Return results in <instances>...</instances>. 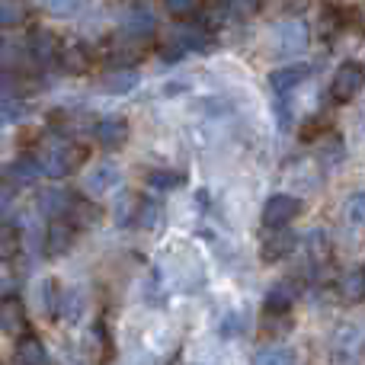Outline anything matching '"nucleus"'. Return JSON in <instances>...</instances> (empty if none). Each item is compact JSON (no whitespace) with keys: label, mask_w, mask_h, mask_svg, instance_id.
<instances>
[{"label":"nucleus","mask_w":365,"mask_h":365,"mask_svg":"<svg viewBox=\"0 0 365 365\" xmlns=\"http://www.w3.org/2000/svg\"><path fill=\"white\" fill-rule=\"evenodd\" d=\"M42 170V177H51V180H64L71 173H77L83 164H87V148L77 145L71 138H51L38 148V154H32Z\"/></svg>","instance_id":"1"},{"label":"nucleus","mask_w":365,"mask_h":365,"mask_svg":"<svg viewBox=\"0 0 365 365\" xmlns=\"http://www.w3.org/2000/svg\"><path fill=\"white\" fill-rule=\"evenodd\" d=\"M208 45H212V32H208L205 26L202 23H182L167 36L160 55H164V61H180V58L192 55V51H205Z\"/></svg>","instance_id":"2"},{"label":"nucleus","mask_w":365,"mask_h":365,"mask_svg":"<svg viewBox=\"0 0 365 365\" xmlns=\"http://www.w3.org/2000/svg\"><path fill=\"white\" fill-rule=\"evenodd\" d=\"M272 42H276V45H272V55L292 58V55H298V51L308 48L311 29H308V23H304V19L289 16V19H282V23L272 26Z\"/></svg>","instance_id":"3"},{"label":"nucleus","mask_w":365,"mask_h":365,"mask_svg":"<svg viewBox=\"0 0 365 365\" xmlns=\"http://www.w3.org/2000/svg\"><path fill=\"white\" fill-rule=\"evenodd\" d=\"M302 215V199L292 192H272L269 199L263 202V212H259V221H263L266 231H282L292 221Z\"/></svg>","instance_id":"4"},{"label":"nucleus","mask_w":365,"mask_h":365,"mask_svg":"<svg viewBox=\"0 0 365 365\" xmlns=\"http://www.w3.org/2000/svg\"><path fill=\"white\" fill-rule=\"evenodd\" d=\"M38 177H42V170H38L32 154H19V158L6 160V164L0 167V186L10 189V192L26 189V186H36Z\"/></svg>","instance_id":"5"},{"label":"nucleus","mask_w":365,"mask_h":365,"mask_svg":"<svg viewBox=\"0 0 365 365\" xmlns=\"http://www.w3.org/2000/svg\"><path fill=\"white\" fill-rule=\"evenodd\" d=\"M93 138L106 151H119L132 138V125H128L125 115H103V119L93 122Z\"/></svg>","instance_id":"6"},{"label":"nucleus","mask_w":365,"mask_h":365,"mask_svg":"<svg viewBox=\"0 0 365 365\" xmlns=\"http://www.w3.org/2000/svg\"><path fill=\"white\" fill-rule=\"evenodd\" d=\"M311 77V64L308 61H292V64H282V68H272L266 83H269V93H276L279 100L292 93L295 87H302L304 81Z\"/></svg>","instance_id":"7"},{"label":"nucleus","mask_w":365,"mask_h":365,"mask_svg":"<svg viewBox=\"0 0 365 365\" xmlns=\"http://www.w3.org/2000/svg\"><path fill=\"white\" fill-rule=\"evenodd\" d=\"M58 48H61V38H58L51 29H45V26H36V29H29L26 51H29L32 64H38V68H55Z\"/></svg>","instance_id":"8"},{"label":"nucleus","mask_w":365,"mask_h":365,"mask_svg":"<svg viewBox=\"0 0 365 365\" xmlns=\"http://www.w3.org/2000/svg\"><path fill=\"white\" fill-rule=\"evenodd\" d=\"M362 81H365L362 64L359 61H343L340 68H336L334 81H330V93H334L336 103H349L362 93Z\"/></svg>","instance_id":"9"},{"label":"nucleus","mask_w":365,"mask_h":365,"mask_svg":"<svg viewBox=\"0 0 365 365\" xmlns=\"http://www.w3.org/2000/svg\"><path fill=\"white\" fill-rule=\"evenodd\" d=\"M119 182H122L119 164H113V160H103V164H96L93 170L83 177V192H87V199H100V195L115 192V186H119Z\"/></svg>","instance_id":"10"},{"label":"nucleus","mask_w":365,"mask_h":365,"mask_svg":"<svg viewBox=\"0 0 365 365\" xmlns=\"http://www.w3.org/2000/svg\"><path fill=\"white\" fill-rule=\"evenodd\" d=\"M55 68L64 71L71 77H81L90 71V51L83 42H61L58 48V58H55Z\"/></svg>","instance_id":"11"},{"label":"nucleus","mask_w":365,"mask_h":365,"mask_svg":"<svg viewBox=\"0 0 365 365\" xmlns=\"http://www.w3.org/2000/svg\"><path fill=\"white\" fill-rule=\"evenodd\" d=\"M122 32L125 38H135V42H145L158 32V16H154L148 6H132V10L122 16Z\"/></svg>","instance_id":"12"},{"label":"nucleus","mask_w":365,"mask_h":365,"mask_svg":"<svg viewBox=\"0 0 365 365\" xmlns=\"http://www.w3.org/2000/svg\"><path fill=\"white\" fill-rule=\"evenodd\" d=\"M141 83L138 71H128V68H106L103 71V77L96 81V87H100V93H109V96H125L132 93L135 87Z\"/></svg>","instance_id":"13"},{"label":"nucleus","mask_w":365,"mask_h":365,"mask_svg":"<svg viewBox=\"0 0 365 365\" xmlns=\"http://www.w3.org/2000/svg\"><path fill=\"white\" fill-rule=\"evenodd\" d=\"M295 298H298V285L292 282V279H279V282L269 285V292H266L263 308H266V314H289V311L295 308Z\"/></svg>","instance_id":"14"},{"label":"nucleus","mask_w":365,"mask_h":365,"mask_svg":"<svg viewBox=\"0 0 365 365\" xmlns=\"http://www.w3.org/2000/svg\"><path fill=\"white\" fill-rule=\"evenodd\" d=\"M0 334H6V336H23L26 334V308L16 295L0 298Z\"/></svg>","instance_id":"15"},{"label":"nucleus","mask_w":365,"mask_h":365,"mask_svg":"<svg viewBox=\"0 0 365 365\" xmlns=\"http://www.w3.org/2000/svg\"><path fill=\"white\" fill-rule=\"evenodd\" d=\"M295 247H298V237L289 231V227H282V231H269V237H263L259 257H263L266 263H279V259H285L289 253H295Z\"/></svg>","instance_id":"16"},{"label":"nucleus","mask_w":365,"mask_h":365,"mask_svg":"<svg viewBox=\"0 0 365 365\" xmlns=\"http://www.w3.org/2000/svg\"><path fill=\"white\" fill-rule=\"evenodd\" d=\"M74 237H77L74 227L64 218H55L45 227V253H48V257H61V253H68L71 247H74Z\"/></svg>","instance_id":"17"},{"label":"nucleus","mask_w":365,"mask_h":365,"mask_svg":"<svg viewBox=\"0 0 365 365\" xmlns=\"http://www.w3.org/2000/svg\"><path fill=\"white\" fill-rule=\"evenodd\" d=\"M74 199L77 195L64 192V189H45V192H38L36 208L42 215H48V218H64V215L71 212V205H74Z\"/></svg>","instance_id":"18"},{"label":"nucleus","mask_w":365,"mask_h":365,"mask_svg":"<svg viewBox=\"0 0 365 365\" xmlns=\"http://www.w3.org/2000/svg\"><path fill=\"white\" fill-rule=\"evenodd\" d=\"M16 359L19 365H55L48 356V346L36 334H23L16 340Z\"/></svg>","instance_id":"19"},{"label":"nucleus","mask_w":365,"mask_h":365,"mask_svg":"<svg viewBox=\"0 0 365 365\" xmlns=\"http://www.w3.org/2000/svg\"><path fill=\"white\" fill-rule=\"evenodd\" d=\"M16 231H19V247H23L29 257H38L45 247V231L38 227V221L32 218V215H19Z\"/></svg>","instance_id":"20"},{"label":"nucleus","mask_w":365,"mask_h":365,"mask_svg":"<svg viewBox=\"0 0 365 365\" xmlns=\"http://www.w3.org/2000/svg\"><path fill=\"white\" fill-rule=\"evenodd\" d=\"M100 218H103V208L96 205V202H90V199H81V195L74 199L71 212L64 215V221H68L74 231H77V227H93V225H100Z\"/></svg>","instance_id":"21"},{"label":"nucleus","mask_w":365,"mask_h":365,"mask_svg":"<svg viewBox=\"0 0 365 365\" xmlns=\"http://www.w3.org/2000/svg\"><path fill=\"white\" fill-rule=\"evenodd\" d=\"M148 186L158 189V192H173L186 182V173L182 170H167V167H158V170H148Z\"/></svg>","instance_id":"22"},{"label":"nucleus","mask_w":365,"mask_h":365,"mask_svg":"<svg viewBox=\"0 0 365 365\" xmlns=\"http://www.w3.org/2000/svg\"><path fill=\"white\" fill-rule=\"evenodd\" d=\"M340 295H343V302H349V304H359L365 298V272L359 266L349 269L346 276L340 279Z\"/></svg>","instance_id":"23"},{"label":"nucleus","mask_w":365,"mask_h":365,"mask_svg":"<svg viewBox=\"0 0 365 365\" xmlns=\"http://www.w3.org/2000/svg\"><path fill=\"white\" fill-rule=\"evenodd\" d=\"M317 145H321L317 148V158H321L327 167H340L343 160H346V145L340 141V135H327V138L321 135Z\"/></svg>","instance_id":"24"},{"label":"nucleus","mask_w":365,"mask_h":365,"mask_svg":"<svg viewBox=\"0 0 365 365\" xmlns=\"http://www.w3.org/2000/svg\"><path fill=\"white\" fill-rule=\"evenodd\" d=\"M160 215H164V208H160L158 199H138V205H135V218L145 231H154V227L160 225Z\"/></svg>","instance_id":"25"},{"label":"nucleus","mask_w":365,"mask_h":365,"mask_svg":"<svg viewBox=\"0 0 365 365\" xmlns=\"http://www.w3.org/2000/svg\"><path fill=\"white\" fill-rule=\"evenodd\" d=\"M253 365H295V353L289 346H263L253 356Z\"/></svg>","instance_id":"26"},{"label":"nucleus","mask_w":365,"mask_h":365,"mask_svg":"<svg viewBox=\"0 0 365 365\" xmlns=\"http://www.w3.org/2000/svg\"><path fill=\"white\" fill-rule=\"evenodd\" d=\"M26 23V4L23 0H0V26L13 29V26Z\"/></svg>","instance_id":"27"},{"label":"nucleus","mask_w":365,"mask_h":365,"mask_svg":"<svg viewBox=\"0 0 365 365\" xmlns=\"http://www.w3.org/2000/svg\"><path fill=\"white\" fill-rule=\"evenodd\" d=\"M48 16H58V19H68V16H77L83 6V0H36Z\"/></svg>","instance_id":"28"},{"label":"nucleus","mask_w":365,"mask_h":365,"mask_svg":"<svg viewBox=\"0 0 365 365\" xmlns=\"http://www.w3.org/2000/svg\"><path fill=\"white\" fill-rule=\"evenodd\" d=\"M304 244H308V257H311V263H321V259H327L330 257V237H327V231H311L308 237H304Z\"/></svg>","instance_id":"29"},{"label":"nucleus","mask_w":365,"mask_h":365,"mask_svg":"<svg viewBox=\"0 0 365 365\" xmlns=\"http://www.w3.org/2000/svg\"><path fill=\"white\" fill-rule=\"evenodd\" d=\"M29 115V106L23 100H0V125H16Z\"/></svg>","instance_id":"30"},{"label":"nucleus","mask_w":365,"mask_h":365,"mask_svg":"<svg viewBox=\"0 0 365 365\" xmlns=\"http://www.w3.org/2000/svg\"><path fill=\"white\" fill-rule=\"evenodd\" d=\"M343 218H346L353 227H362V221H365V195L362 192H353L346 199V205H343Z\"/></svg>","instance_id":"31"},{"label":"nucleus","mask_w":365,"mask_h":365,"mask_svg":"<svg viewBox=\"0 0 365 365\" xmlns=\"http://www.w3.org/2000/svg\"><path fill=\"white\" fill-rule=\"evenodd\" d=\"M227 10V16H257L259 6H263V0H221Z\"/></svg>","instance_id":"32"},{"label":"nucleus","mask_w":365,"mask_h":365,"mask_svg":"<svg viewBox=\"0 0 365 365\" xmlns=\"http://www.w3.org/2000/svg\"><path fill=\"white\" fill-rule=\"evenodd\" d=\"M202 6V0H164V10L170 13V16H189V13H195Z\"/></svg>","instance_id":"33"},{"label":"nucleus","mask_w":365,"mask_h":365,"mask_svg":"<svg viewBox=\"0 0 365 365\" xmlns=\"http://www.w3.org/2000/svg\"><path fill=\"white\" fill-rule=\"evenodd\" d=\"M10 212H13V192L0 186V227H4V221L10 218Z\"/></svg>","instance_id":"34"},{"label":"nucleus","mask_w":365,"mask_h":365,"mask_svg":"<svg viewBox=\"0 0 365 365\" xmlns=\"http://www.w3.org/2000/svg\"><path fill=\"white\" fill-rule=\"evenodd\" d=\"M4 51H6V42H4V38H0V55H4Z\"/></svg>","instance_id":"35"}]
</instances>
